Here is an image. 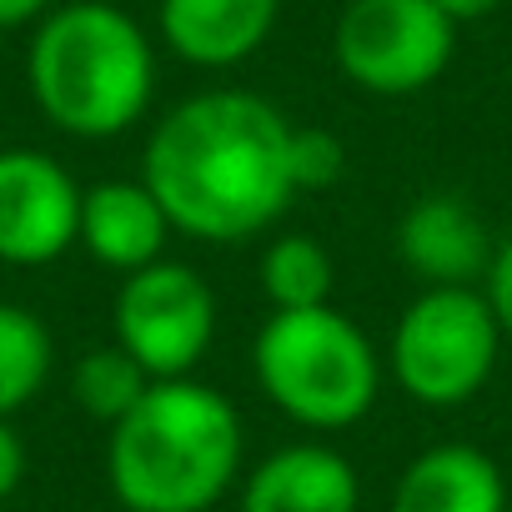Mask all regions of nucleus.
I'll list each match as a JSON object with an SVG mask.
<instances>
[{
	"instance_id": "obj_1",
	"label": "nucleus",
	"mask_w": 512,
	"mask_h": 512,
	"mask_svg": "<svg viewBox=\"0 0 512 512\" xmlns=\"http://www.w3.org/2000/svg\"><path fill=\"white\" fill-rule=\"evenodd\" d=\"M297 121L256 91H196L176 101L141 151V181L171 231L231 246L272 231L302 196L292 171Z\"/></svg>"
},
{
	"instance_id": "obj_2",
	"label": "nucleus",
	"mask_w": 512,
	"mask_h": 512,
	"mask_svg": "<svg viewBox=\"0 0 512 512\" xmlns=\"http://www.w3.org/2000/svg\"><path fill=\"white\" fill-rule=\"evenodd\" d=\"M241 452L226 392L196 377L151 382L106 437V482L126 512H211L241 482Z\"/></svg>"
},
{
	"instance_id": "obj_3",
	"label": "nucleus",
	"mask_w": 512,
	"mask_h": 512,
	"mask_svg": "<svg viewBox=\"0 0 512 512\" xmlns=\"http://www.w3.org/2000/svg\"><path fill=\"white\" fill-rule=\"evenodd\" d=\"M26 86L56 131L106 141L151 111L156 51L131 11L111 0H66L31 26Z\"/></svg>"
},
{
	"instance_id": "obj_4",
	"label": "nucleus",
	"mask_w": 512,
	"mask_h": 512,
	"mask_svg": "<svg viewBox=\"0 0 512 512\" xmlns=\"http://www.w3.org/2000/svg\"><path fill=\"white\" fill-rule=\"evenodd\" d=\"M251 377L297 427L342 432L372 412L382 392V352L332 302L272 312L251 342Z\"/></svg>"
},
{
	"instance_id": "obj_5",
	"label": "nucleus",
	"mask_w": 512,
	"mask_h": 512,
	"mask_svg": "<svg viewBox=\"0 0 512 512\" xmlns=\"http://www.w3.org/2000/svg\"><path fill=\"white\" fill-rule=\"evenodd\" d=\"M502 337L507 332L482 287H422L392 327L387 367L402 397L452 412L492 382Z\"/></svg>"
},
{
	"instance_id": "obj_6",
	"label": "nucleus",
	"mask_w": 512,
	"mask_h": 512,
	"mask_svg": "<svg viewBox=\"0 0 512 512\" xmlns=\"http://www.w3.org/2000/svg\"><path fill=\"white\" fill-rule=\"evenodd\" d=\"M457 51V26L432 0H347L332 26L337 71L367 96L427 91Z\"/></svg>"
},
{
	"instance_id": "obj_7",
	"label": "nucleus",
	"mask_w": 512,
	"mask_h": 512,
	"mask_svg": "<svg viewBox=\"0 0 512 512\" xmlns=\"http://www.w3.org/2000/svg\"><path fill=\"white\" fill-rule=\"evenodd\" d=\"M111 327L116 347H126L151 382H176L191 377L216 342V297L201 272L161 256L121 277Z\"/></svg>"
},
{
	"instance_id": "obj_8",
	"label": "nucleus",
	"mask_w": 512,
	"mask_h": 512,
	"mask_svg": "<svg viewBox=\"0 0 512 512\" xmlns=\"http://www.w3.org/2000/svg\"><path fill=\"white\" fill-rule=\"evenodd\" d=\"M81 191L86 186L46 151H0V262L51 267L66 256L81 236Z\"/></svg>"
},
{
	"instance_id": "obj_9",
	"label": "nucleus",
	"mask_w": 512,
	"mask_h": 512,
	"mask_svg": "<svg viewBox=\"0 0 512 512\" xmlns=\"http://www.w3.org/2000/svg\"><path fill=\"white\" fill-rule=\"evenodd\" d=\"M397 256L422 287H482L497 241L462 196L427 191L397 221Z\"/></svg>"
},
{
	"instance_id": "obj_10",
	"label": "nucleus",
	"mask_w": 512,
	"mask_h": 512,
	"mask_svg": "<svg viewBox=\"0 0 512 512\" xmlns=\"http://www.w3.org/2000/svg\"><path fill=\"white\" fill-rule=\"evenodd\" d=\"M277 16L282 0H161L156 31L176 61L231 71L272 41Z\"/></svg>"
},
{
	"instance_id": "obj_11",
	"label": "nucleus",
	"mask_w": 512,
	"mask_h": 512,
	"mask_svg": "<svg viewBox=\"0 0 512 512\" xmlns=\"http://www.w3.org/2000/svg\"><path fill=\"white\" fill-rule=\"evenodd\" d=\"M241 512H357L362 482L352 457L327 442H292L241 472Z\"/></svg>"
},
{
	"instance_id": "obj_12",
	"label": "nucleus",
	"mask_w": 512,
	"mask_h": 512,
	"mask_svg": "<svg viewBox=\"0 0 512 512\" xmlns=\"http://www.w3.org/2000/svg\"><path fill=\"white\" fill-rule=\"evenodd\" d=\"M171 236V221L161 211V201L151 196V186L136 176H116V181H96L81 191V236L76 246H86L91 262H101L106 272H141L151 262H161Z\"/></svg>"
},
{
	"instance_id": "obj_13",
	"label": "nucleus",
	"mask_w": 512,
	"mask_h": 512,
	"mask_svg": "<svg viewBox=\"0 0 512 512\" xmlns=\"http://www.w3.org/2000/svg\"><path fill=\"white\" fill-rule=\"evenodd\" d=\"M392 512H507V477L482 447L437 442L402 467Z\"/></svg>"
},
{
	"instance_id": "obj_14",
	"label": "nucleus",
	"mask_w": 512,
	"mask_h": 512,
	"mask_svg": "<svg viewBox=\"0 0 512 512\" xmlns=\"http://www.w3.org/2000/svg\"><path fill=\"white\" fill-rule=\"evenodd\" d=\"M256 282H262V297L272 302V312H307V307L332 302L337 267L322 241L292 231V236L267 241L262 262H256Z\"/></svg>"
},
{
	"instance_id": "obj_15",
	"label": "nucleus",
	"mask_w": 512,
	"mask_h": 512,
	"mask_svg": "<svg viewBox=\"0 0 512 512\" xmlns=\"http://www.w3.org/2000/svg\"><path fill=\"white\" fill-rule=\"evenodd\" d=\"M56 367V342L46 322L16 302H0V417L31 407Z\"/></svg>"
},
{
	"instance_id": "obj_16",
	"label": "nucleus",
	"mask_w": 512,
	"mask_h": 512,
	"mask_svg": "<svg viewBox=\"0 0 512 512\" xmlns=\"http://www.w3.org/2000/svg\"><path fill=\"white\" fill-rule=\"evenodd\" d=\"M151 392V377H146V367L126 352V347H91L81 362H76V372H71V397L81 402V412L86 417H96V422H106V427H116L141 397Z\"/></svg>"
},
{
	"instance_id": "obj_17",
	"label": "nucleus",
	"mask_w": 512,
	"mask_h": 512,
	"mask_svg": "<svg viewBox=\"0 0 512 512\" xmlns=\"http://www.w3.org/2000/svg\"><path fill=\"white\" fill-rule=\"evenodd\" d=\"M292 171H297V191H332L347 176V146L327 131V126H297L292 141Z\"/></svg>"
},
{
	"instance_id": "obj_18",
	"label": "nucleus",
	"mask_w": 512,
	"mask_h": 512,
	"mask_svg": "<svg viewBox=\"0 0 512 512\" xmlns=\"http://www.w3.org/2000/svg\"><path fill=\"white\" fill-rule=\"evenodd\" d=\"M482 292H487V302H492V312H497L502 332L512 337V231L497 241V256H492V267H487Z\"/></svg>"
},
{
	"instance_id": "obj_19",
	"label": "nucleus",
	"mask_w": 512,
	"mask_h": 512,
	"mask_svg": "<svg viewBox=\"0 0 512 512\" xmlns=\"http://www.w3.org/2000/svg\"><path fill=\"white\" fill-rule=\"evenodd\" d=\"M26 477V442L11 427V417H0V502H6Z\"/></svg>"
},
{
	"instance_id": "obj_20",
	"label": "nucleus",
	"mask_w": 512,
	"mask_h": 512,
	"mask_svg": "<svg viewBox=\"0 0 512 512\" xmlns=\"http://www.w3.org/2000/svg\"><path fill=\"white\" fill-rule=\"evenodd\" d=\"M56 0H0V31H21V26H36Z\"/></svg>"
},
{
	"instance_id": "obj_21",
	"label": "nucleus",
	"mask_w": 512,
	"mask_h": 512,
	"mask_svg": "<svg viewBox=\"0 0 512 512\" xmlns=\"http://www.w3.org/2000/svg\"><path fill=\"white\" fill-rule=\"evenodd\" d=\"M432 6H437L452 26H472V21H487L502 0H432Z\"/></svg>"
}]
</instances>
